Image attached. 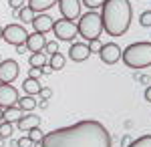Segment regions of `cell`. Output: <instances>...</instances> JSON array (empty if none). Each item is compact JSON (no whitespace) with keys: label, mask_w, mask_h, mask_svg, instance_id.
<instances>
[{"label":"cell","mask_w":151,"mask_h":147,"mask_svg":"<svg viewBox=\"0 0 151 147\" xmlns=\"http://www.w3.org/2000/svg\"><path fill=\"white\" fill-rule=\"evenodd\" d=\"M40 147H111V135L103 123L87 119L42 135Z\"/></svg>","instance_id":"obj_1"},{"label":"cell","mask_w":151,"mask_h":147,"mask_svg":"<svg viewBox=\"0 0 151 147\" xmlns=\"http://www.w3.org/2000/svg\"><path fill=\"white\" fill-rule=\"evenodd\" d=\"M103 12H101V22L103 30L111 36H123L129 30L131 24V2L129 0H105Z\"/></svg>","instance_id":"obj_2"},{"label":"cell","mask_w":151,"mask_h":147,"mask_svg":"<svg viewBox=\"0 0 151 147\" xmlns=\"http://www.w3.org/2000/svg\"><path fill=\"white\" fill-rule=\"evenodd\" d=\"M123 63L127 65L129 68H145V67H151V43L143 40V43H133L129 45L123 53Z\"/></svg>","instance_id":"obj_3"},{"label":"cell","mask_w":151,"mask_h":147,"mask_svg":"<svg viewBox=\"0 0 151 147\" xmlns=\"http://www.w3.org/2000/svg\"><path fill=\"white\" fill-rule=\"evenodd\" d=\"M77 32L81 34L85 40H97L101 32H103V22H101V14L89 10L87 14H83L79 24H77Z\"/></svg>","instance_id":"obj_4"},{"label":"cell","mask_w":151,"mask_h":147,"mask_svg":"<svg viewBox=\"0 0 151 147\" xmlns=\"http://www.w3.org/2000/svg\"><path fill=\"white\" fill-rule=\"evenodd\" d=\"M52 32L57 36V40H63V43H70L75 40L77 36V24L73 20H67V18H60V20H55L52 24Z\"/></svg>","instance_id":"obj_5"},{"label":"cell","mask_w":151,"mask_h":147,"mask_svg":"<svg viewBox=\"0 0 151 147\" xmlns=\"http://www.w3.org/2000/svg\"><path fill=\"white\" fill-rule=\"evenodd\" d=\"M26 36H28V30L24 28L22 24H8L2 28V38L12 46H18L26 43Z\"/></svg>","instance_id":"obj_6"},{"label":"cell","mask_w":151,"mask_h":147,"mask_svg":"<svg viewBox=\"0 0 151 147\" xmlns=\"http://www.w3.org/2000/svg\"><path fill=\"white\" fill-rule=\"evenodd\" d=\"M18 101V91L12 87V83H0V109L14 107Z\"/></svg>","instance_id":"obj_7"},{"label":"cell","mask_w":151,"mask_h":147,"mask_svg":"<svg viewBox=\"0 0 151 147\" xmlns=\"http://www.w3.org/2000/svg\"><path fill=\"white\" fill-rule=\"evenodd\" d=\"M121 46L115 45V43H107V45H101V48H99V57H101V61H103L105 65H115L117 61L121 58Z\"/></svg>","instance_id":"obj_8"},{"label":"cell","mask_w":151,"mask_h":147,"mask_svg":"<svg viewBox=\"0 0 151 147\" xmlns=\"http://www.w3.org/2000/svg\"><path fill=\"white\" fill-rule=\"evenodd\" d=\"M81 0H58V10L63 14V18L73 20V18H79L81 14Z\"/></svg>","instance_id":"obj_9"},{"label":"cell","mask_w":151,"mask_h":147,"mask_svg":"<svg viewBox=\"0 0 151 147\" xmlns=\"http://www.w3.org/2000/svg\"><path fill=\"white\" fill-rule=\"evenodd\" d=\"M16 77H18V63L12 58L0 61V83H12Z\"/></svg>","instance_id":"obj_10"},{"label":"cell","mask_w":151,"mask_h":147,"mask_svg":"<svg viewBox=\"0 0 151 147\" xmlns=\"http://www.w3.org/2000/svg\"><path fill=\"white\" fill-rule=\"evenodd\" d=\"M52 24H55V20L48 14H45V12H38V14H35V18H32L35 32H40V34H47L48 30H52Z\"/></svg>","instance_id":"obj_11"},{"label":"cell","mask_w":151,"mask_h":147,"mask_svg":"<svg viewBox=\"0 0 151 147\" xmlns=\"http://www.w3.org/2000/svg\"><path fill=\"white\" fill-rule=\"evenodd\" d=\"M89 57H91V48H89V45H83V43L70 45V48H69V58L70 61L83 63V61H87Z\"/></svg>","instance_id":"obj_12"},{"label":"cell","mask_w":151,"mask_h":147,"mask_svg":"<svg viewBox=\"0 0 151 147\" xmlns=\"http://www.w3.org/2000/svg\"><path fill=\"white\" fill-rule=\"evenodd\" d=\"M26 50H30V53H40V50H45V45H47V38H45V34L40 32H28L26 36Z\"/></svg>","instance_id":"obj_13"},{"label":"cell","mask_w":151,"mask_h":147,"mask_svg":"<svg viewBox=\"0 0 151 147\" xmlns=\"http://www.w3.org/2000/svg\"><path fill=\"white\" fill-rule=\"evenodd\" d=\"M16 123H18V129H20V131H30V129H35V127L40 125V117L28 113V115H22Z\"/></svg>","instance_id":"obj_14"},{"label":"cell","mask_w":151,"mask_h":147,"mask_svg":"<svg viewBox=\"0 0 151 147\" xmlns=\"http://www.w3.org/2000/svg\"><path fill=\"white\" fill-rule=\"evenodd\" d=\"M57 2H58V0H28L26 6L36 14V12H47L48 8H52Z\"/></svg>","instance_id":"obj_15"},{"label":"cell","mask_w":151,"mask_h":147,"mask_svg":"<svg viewBox=\"0 0 151 147\" xmlns=\"http://www.w3.org/2000/svg\"><path fill=\"white\" fill-rule=\"evenodd\" d=\"M40 89H42V85L38 83V79H24L22 83V91H24V95H30V97H35V95H38L40 93Z\"/></svg>","instance_id":"obj_16"},{"label":"cell","mask_w":151,"mask_h":147,"mask_svg":"<svg viewBox=\"0 0 151 147\" xmlns=\"http://www.w3.org/2000/svg\"><path fill=\"white\" fill-rule=\"evenodd\" d=\"M16 107H18V109H22L24 113H30L32 109H36V101H35V97H30V95H24V97H18V101H16Z\"/></svg>","instance_id":"obj_17"},{"label":"cell","mask_w":151,"mask_h":147,"mask_svg":"<svg viewBox=\"0 0 151 147\" xmlns=\"http://www.w3.org/2000/svg\"><path fill=\"white\" fill-rule=\"evenodd\" d=\"M22 115H24V111H22V109H18V107L14 105V107L4 109V121H10V123H14V121H18Z\"/></svg>","instance_id":"obj_18"},{"label":"cell","mask_w":151,"mask_h":147,"mask_svg":"<svg viewBox=\"0 0 151 147\" xmlns=\"http://www.w3.org/2000/svg\"><path fill=\"white\" fill-rule=\"evenodd\" d=\"M65 63H67V58L63 57L60 53H55V55H50L48 67L52 68V71H60V68H65Z\"/></svg>","instance_id":"obj_19"},{"label":"cell","mask_w":151,"mask_h":147,"mask_svg":"<svg viewBox=\"0 0 151 147\" xmlns=\"http://www.w3.org/2000/svg\"><path fill=\"white\" fill-rule=\"evenodd\" d=\"M28 63H30V67H45L47 65V55H45V50H40V53H32L30 58H28Z\"/></svg>","instance_id":"obj_20"},{"label":"cell","mask_w":151,"mask_h":147,"mask_svg":"<svg viewBox=\"0 0 151 147\" xmlns=\"http://www.w3.org/2000/svg\"><path fill=\"white\" fill-rule=\"evenodd\" d=\"M12 135H14V125L10 121H2L0 123V137L2 139H12Z\"/></svg>","instance_id":"obj_21"},{"label":"cell","mask_w":151,"mask_h":147,"mask_svg":"<svg viewBox=\"0 0 151 147\" xmlns=\"http://www.w3.org/2000/svg\"><path fill=\"white\" fill-rule=\"evenodd\" d=\"M18 18H20L22 22H32V18H35V12L30 10L28 6H22V8L18 10Z\"/></svg>","instance_id":"obj_22"},{"label":"cell","mask_w":151,"mask_h":147,"mask_svg":"<svg viewBox=\"0 0 151 147\" xmlns=\"http://www.w3.org/2000/svg\"><path fill=\"white\" fill-rule=\"evenodd\" d=\"M127 147H151V135H143L135 141H131Z\"/></svg>","instance_id":"obj_23"},{"label":"cell","mask_w":151,"mask_h":147,"mask_svg":"<svg viewBox=\"0 0 151 147\" xmlns=\"http://www.w3.org/2000/svg\"><path fill=\"white\" fill-rule=\"evenodd\" d=\"M28 137H30V141H32V143H38V141L42 139V131H40L38 127H35V129H30V131H28Z\"/></svg>","instance_id":"obj_24"},{"label":"cell","mask_w":151,"mask_h":147,"mask_svg":"<svg viewBox=\"0 0 151 147\" xmlns=\"http://www.w3.org/2000/svg\"><path fill=\"white\" fill-rule=\"evenodd\" d=\"M81 2L87 6V8H91V10H93V8H101L105 0H81Z\"/></svg>","instance_id":"obj_25"},{"label":"cell","mask_w":151,"mask_h":147,"mask_svg":"<svg viewBox=\"0 0 151 147\" xmlns=\"http://www.w3.org/2000/svg\"><path fill=\"white\" fill-rule=\"evenodd\" d=\"M139 24L141 26H151V10H145L139 16Z\"/></svg>","instance_id":"obj_26"},{"label":"cell","mask_w":151,"mask_h":147,"mask_svg":"<svg viewBox=\"0 0 151 147\" xmlns=\"http://www.w3.org/2000/svg\"><path fill=\"white\" fill-rule=\"evenodd\" d=\"M45 53H48V55H55V53H58V43H57V40H50V43H47V45H45Z\"/></svg>","instance_id":"obj_27"},{"label":"cell","mask_w":151,"mask_h":147,"mask_svg":"<svg viewBox=\"0 0 151 147\" xmlns=\"http://www.w3.org/2000/svg\"><path fill=\"white\" fill-rule=\"evenodd\" d=\"M16 145H18V147H35V143L30 141V137L26 135V137H20V139L16 141Z\"/></svg>","instance_id":"obj_28"},{"label":"cell","mask_w":151,"mask_h":147,"mask_svg":"<svg viewBox=\"0 0 151 147\" xmlns=\"http://www.w3.org/2000/svg\"><path fill=\"white\" fill-rule=\"evenodd\" d=\"M8 4H10L12 10H20L24 4H26V0H8Z\"/></svg>","instance_id":"obj_29"},{"label":"cell","mask_w":151,"mask_h":147,"mask_svg":"<svg viewBox=\"0 0 151 147\" xmlns=\"http://www.w3.org/2000/svg\"><path fill=\"white\" fill-rule=\"evenodd\" d=\"M40 75H42V68L40 67H30V71H28V77L30 79H38Z\"/></svg>","instance_id":"obj_30"},{"label":"cell","mask_w":151,"mask_h":147,"mask_svg":"<svg viewBox=\"0 0 151 147\" xmlns=\"http://www.w3.org/2000/svg\"><path fill=\"white\" fill-rule=\"evenodd\" d=\"M38 95H40L42 99H50V97H52V89H48V87H42Z\"/></svg>","instance_id":"obj_31"},{"label":"cell","mask_w":151,"mask_h":147,"mask_svg":"<svg viewBox=\"0 0 151 147\" xmlns=\"http://www.w3.org/2000/svg\"><path fill=\"white\" fill-rule=\"evenodd\" d=\"M89 48H91V53H99V48H101V43H99V38H97V40H91Z\"/></svg>","instance_id":"obj_32"},{"label":"cell","mask_w":151,"mask_h":147,"mask_svg":"<svg viewBox=\"0 0 151 147\" xmlns=\"http://www.w3.org/2000/svg\"><path fill=\"white\" fill-rule=\"evenodd\" d=\"M36 107H40V109H47V107H48V101H47V99H40V101L36 103Z\"/></svg>","instance_id":"obj_33"},{"label":"cell","mask_w":151,"mask_h":147,"mask_svg":"<svg viewBox=\"0 0 151 147\" xmlns=\"http://www.w3.org/2000/svg\"><path fill=\"white\" fill-rule=\"evenodd\" d=\"M145 101L151 103V87H147V89H145Z\"/></svg>","instance_id":"obj_34"},{"label":"cell","mask_w":151,"mask_h":147,"mask_svg":"<svg viewBox=\"0 0 151 147\" xmlns=\"http://www.w3.org/2000/svg\"><path fill=\"white\" fill-rule=\"evenodd\" d=\"M16 53L24 55V53H26V45H18V46H16Z\"/></svg>","instance_id":"obj_35"},{"label":"cell","mask_w":151,"mask_h":147,"mask_svg":"<svg viewBox=\"0 0 151 147\" xmlns=\"http://www.w3.org/2000/svg\"><path fill=\"white\" fill-rule=\"evenodd\" d=\"M129 143H131V139H129L127 135H125L123 139H121V145H129Z\"/></svg>","instance_id":"obj_36"},{"label":"cell","mask_w":151,"mask_h":147,"mask_svg":"<svg viewBox=\"0 0 151 147\" xmlns=\"http://www.w3.org/2000/svg\"><path fill=\"white\" fill-rule=\"evenodd\" d=\"M50 71H52V68H50V67H45V68H42V75H48Z\"/></svg>","instance_id":"obj_37"},{"label":"cell","mask_w":151,"mask_h":147,"mask_svg":"<svg viewBox=\"0 0 151 147\" xmlns=\"http://www.w3.org/2000/svg\"><path fill=\"white\" fill-rule=\"evenodd\" d=\"M4 121V109H0V123Z\"/></svg>","instance_id":"obj_38"},{"label":"cell","mask_w":151,"mask_h":147,"mask_svg":"<svg viewBox=\"0 0 151 147\" xmlns=\"http://www.w3.org/2000/svg\"><path fill=\"white\" fill-rule=\"evenodd\" d=\"M0 147H4V139L2 137H0Z\"/></svg>","instance_id":"obj_39"},{"label":"cell","mask_w":151,"mask_h":147,"mask_svg":"<svg viewBox=\"0 0 151 147\" xmlns=\"http://www.w3.org/2000/svg\"><path fill=\"white\" fill-rule=\"evenodd\" d=\"M0 40H2V26H0Z\"/></svg>","instance_id":"obj_40"},{"label":"cell","mask_w":151,"mask_h":147,"mask_svg":"<svg viewBox=\"0 0 151 147\" xmlns=\"http://www.w3.org/2000/svg\"><path fill=\"white\" fill-rule=\"evenodd\" d=\"M0 61H2V58H0Z\"/></svg>","instance_id":"obj_41"}]
</instances>
